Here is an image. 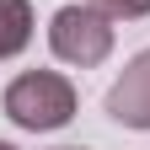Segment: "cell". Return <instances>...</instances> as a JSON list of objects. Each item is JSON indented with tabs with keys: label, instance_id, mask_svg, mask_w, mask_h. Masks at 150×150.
I'll list each match as a JSON object with an SVG mask.
<instances>
[{
	"label": "cell",
	"instance_id": "6da1fadb",
	"mask_svg": "<svg viewBox=\"0 0 150 150\" xmlns=\"http://www.w3.org/2000/svg\"><path fill=\"white\" fill-rule=\"evenodd\" d=\"M0 102H6V118L16 129H32V134L64 129L75 118V86L59 70H27V75H16Z\"/></svg>",
	"mask_w": 150,
	"mask_h": 150
},
{
	"label": "cell",
	"instance_id": "7a4b0ae2",
	"mask_svg": "<svg viewBox=\"0 0 150 150\" xmlns=\"http://www.w3.org/2000/svg\"><path fill=\"white\" fill-rule=\"evenodd\" d=\"M48 48L59 54L64 64H102L107 54H112V16L102 6H59L54 11V22H48Z\"/></svg>",
	"mask_w": 150,
	"mask_h": 150
},
{
	"label": "cell",
	"instance_id": "3957f363",
	"mask_svg": "<svg viewBox=\"0 0 150 150\" xmlns=\"http://www.w3.org/2000/svg\"><path fill=\"white\" fill-rule=\"evenodd\" d=\"M107 118L123 129H150V48L123 64V75L107 91Z\"/></svg>",
	"mask_w": 150,
	"mask_h": 150
},
{
	"label": "cell",
	"instance_id": "277c9868",
	"mask_svg": "<svg viewBox=\"0 0 150 150\" xmlns=\"http://www.w3.org/2000/svg\"><path fill=\"white\" fill-rule=\"evenodd\" d=\"M32 43V6L27 0H0V59L22 54Z\"/></svg>",
	"mask_w": 150,
	"mask_h": 150
},
{
	"label": "cell",
	"instance_id": "5b68a950",
	"mask_svg": "<svg viewBox=\"0 0 150 150\" xmlns=\"http://www.w3.org/2000/svg\"><path fill=\"white\" fill-rule=\"evenodd\" d=\"M91 6H102L112 22H139V16H150V0H91Z\"/></svg>",
	"mask_w": 150,
	"mask_h": 150
},
{
	"label": "cell",
	"instance_id": "8992f818",
	"mask_svg": "<svg viewBox=\"0 0 150 150\" xmlns=\"http://www.w3.org/2000/svg\"><path fill=\"white\" fill-rule=\"evenodd\" d=\"M0 150H16V145H6V139H0Z\"/></svg>",
	"mask_w": 150,
	"mask_h": 150
}]
</instances>
